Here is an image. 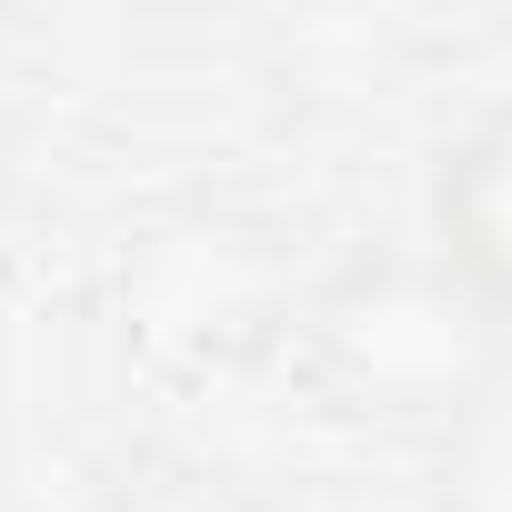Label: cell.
<instances>
[{"label":"cell","instance_id":"1","mask_svg":"<svg viewBox=\"0 0 512 512\" xmlns=\"http://www.w3.org/2000/svg\"><path fill=\"white\" fill-rule=\"evenodd\" d=\"M462 262L512 282V131H492L462 171Z\"/></svg>","mask_w":512,"mask_h":512}]
</instances>
